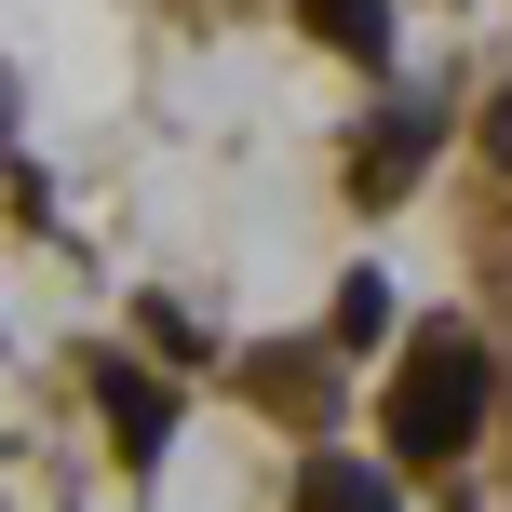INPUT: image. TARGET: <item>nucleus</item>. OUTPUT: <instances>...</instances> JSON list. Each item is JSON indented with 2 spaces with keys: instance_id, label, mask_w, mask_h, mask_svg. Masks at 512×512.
Masks as SVG:
<instances>
[{
  "instance_id": "nucleus-4",
  "label": "nucleus",
  "mask_w": 512,
  "mask_h": 512,
  "mask_svg": "<svg viewBox=\"0 0 512 512\" xmlns=\"http://www.w3.org/2000/svg\"><path fill=\"white\" fill-rule=\"evenodd\" d=\"M297 512H405V499H391V472H364V459H310Z\"/></svg>"
},
{
  "instance_id": "nucleus-3",
  "label": "nucleus",
  "mask_w": 512,
  "mask_h": 512,
  "mask_svg": "<svg viewBox=\"0 0 512 512\" xmlns=\"http://www.w3.org/2000/svg\"><path fill=\"white\" fill-rule=\"evenodd\" d=\"M95 405H108V432H122L135 459L176 445V405H162V378H135V364H95Z\"/></svg>"
},
{
  "instance_id": "nucleus-5",
  "label": "nucleus",
  "mask_w": 512,
  "mask_h": 512,
  "mask_svg": "<svg viewBox=\"0 0 512 512\" xmlns=\"http://www.w3.org/2000/svg\"><path fill=\"white\" fill-rule=\"evenodd\" d=\"M310 27H324L337 54H364V68L391 54V0H310Z\"/></svg>"
},
{
  "instance_id": "nucleus-2",
  "label": "nucleus",
  "mask_w": 512,
  "mask_h": 512,
  "mask_svg": "<svg viewBox=\"0 0 512 512\" xmlns=\"http://www.w3.org/2000/svg\"><path fill=\"white\" fill-rule=\"evenodd\" d=\"M418 149H432V108H378V135H364V162H351V189H364V203H391V189H405L418 176Z\"/></svg>"
},
{
  "instance_id": "nucleus-1",
  "label": "nucleus",
  "mask_w": 512,
  "mask_h": 512,
  "mask_svg": "<svg viewBox=\"0 0 512 512\" xmlns=\"http://www.w3.org/2000/svg\"><path fill=\"white\" fill-rule=\"evenodd\" d=\"M472 432H486V351L472 337H432L391 378V459H459Z\"/></svg>"
}]
</instances>
